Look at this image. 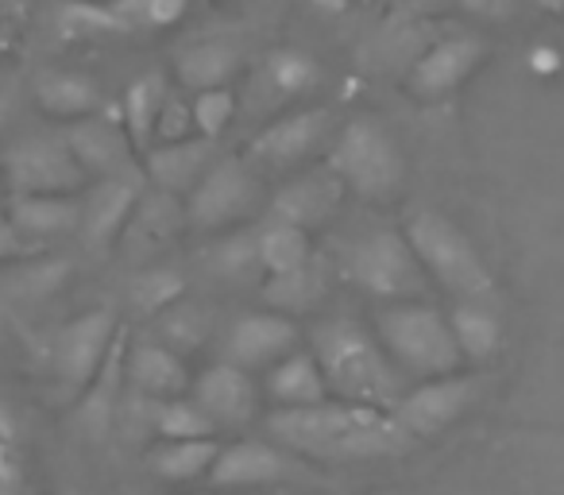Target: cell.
Instances as JSON below:
<instances>
[{"instance_id": "5", "label": "cell", "mask_w": 564, "mask_h": 495, "mask_svg": "<svg viewBox=\"0 0 564 495\" xmlns=\"http://www.w3.org/2000/svg\"><path fill=\"white\" fill-rule=\"evenodd\" d=\"M329 171L337 174L345 186H352L356 194L368 197H387L402 182V151L394 143V136L379 125L376 117H356L352 125H345V132L337 136L333 148Z\"/></svg>"}, {"instance_id": "28", "label": "cell", "mask_w": 564, "mask_h": 495, "mask_svg": "<svg viewBox=\"0 0 564 495\" xmlns=\"http://www.w3.org/2000/svg\"><path fill=\"white\" fill-rule=\"evenodd\" d=\"M220 449L209 438H194V441H163L148 453L151 472H159L163 480H194L202 472L213 469Z\"/></svg>"}, {"instance_id": "10", "label": "cell", "mask_w": 564, "mask_h": 495, "mask_svg": "<svg viewBox=\"0 0 564 495\" xmlns=\"http://www.w3.org/2000/svg\"><path fill=\"white\" fill-rule=\"evenodd\" d=\"M487 58V43L479 35L456 32V35H441L430 47L422 51L414 66H410L406 82L414 89V97L422 101H437L448 97L453 89H460L471 74L479 71V63Z\"/></svg>"}, {"instance_id": "35", "label": "cell", "mask_w": 564, "mask_h": 495, "mask_svg": "<svg viewBox=\"0 0 564 495\" xmlns=\"http://www.w3.org/2000/svg\"><path fill=\"white\" fill-rule=\"evenodd\" d=\"M209 333V318L205 310L197 306H166V318H163V337L171 341L174 348H197Z\"/></svg>"}, {"instance_id": "45", "label": "cell", "mask_w": 564, "mask_h": 495, "mask_svg": "<svg viewBox=\"0 0 564 495\" xmlns=\"http://www.w3.org/2000/svg\"><path fill=\"white\" fill-rule=\"evenodd\" d=\"M4 43H9V32H4V17H0V51H4Z\"/></svg>"}, {"instance_id": "34", "label": "cell", "mask_w": 564, "mask_h": 495, "mask_svg": "<svg viewBox=\"0 0 564 495\" xmlns=\"http://www.w3.org/2000/svg\"><path fill=\"white\" fill-rule=\"evenodd\" d=\"M189 112H194V128L202 136H220L228 125H232V112H236V97L228 94L225 86L220 89H202V94L194 97V105H189Z\"/></svg>"}, {"instance_id": "43", "label": "cell", "mask_w": 564, "mask_h": 495, "mask_svg": "<svg viewBox=\"0 0 564 495\" xmlns=\"http://www.w3.org/2000/svg\"><path fill=\"white\" fill-rule=\"evenodd\" d=\"M322 12H345L348 9V0H314Z\"/></svg>"}, {"instance_id": "22", "label": "cell", "mask_w": 564, "mask_h": 495, "mask_svg": "<svg viewBox=\"0 0 564 495\" xmlns=\"http://www.w3.org/2000/svg\"><path fill=\"white\" fill-rule=\"evenodd\" d=\"M128 376L151 399H174L186 387L182 356L166 345H135L132 356H128Z\"/></svg>"}, {"instance_id": "20", "label": "cell", "mask_w": 564, "mask_h": 495, "mask_svg": "<svg viewBox=\"0 0 564 495\" xmlns=\"http://www.w3.org/2000/svg\"><path fill=\"white\" fill-rule=\"evenodd\" d=\"M209 136L202 140H174L166 148L151 151L148 155V174L159 190L178 194V190H194L202 182V174L209 171Z\"/></svg>"}, {"instance_id": "9", "label": "cell", "mask_w": 564, "mask_h": 495, "mask_svg": "<svg viewBox=\"0 0 564 495\" xmlns=\"http://www.w3.org/2000/svg\"><path fill=\"white\" fill-rule=\"evenodd\" d=\"M479 395V379L476 376H460V372H448V376H433L422 387L406 391L394 402V418L402 422V430L410 438H437L445 433L464 410L476 402Z\"/></svg>"}, {"instance_id": "19", "label": "cell", "mask_w": 564, "mask_h": 495, "mask_svg": "<svg viewBox=\"0 0 564 495\" xmlns=\"http://www.w3.org/2000/svg\"><path fill=\"white\" fill-rule=\"evenodd\" d=\"M32 94L51 117L58 120H82L94 117L101 109V86L86 74H70V71H43L32 82Z\"/></svg>"}, {"instance_id": "15", "label": "cell", "mask_w": 564, "mask_h": 495, "mask_svg": "<svg viewBox=\"0 0 564 495\" xmlns=\"http://www.w3.org/2000/svg\"><path fill=\"white\" fill-rule=\"evenodd\" d=\"M291 472L294 461L282 449L267 445V441H236V445L220 449L209 476L217 487H251V484L286 480Z\"/></svg>"}, {"instance_id": "38", "label": "cell", "mask_w": 564, "mask_h": 495, "mask_svg": "<svg viewBox=\"0 0 564 495\" xmlns=\"http://www.w3.org/2000/svg\"><path fill=\"white\" fill-rule=\"evenodd\" d=\"M148 4V24L151 28H171L186 17L189 0H143Z\"/></svg>"}, {"instance_id": "42", "label": "cell", "mask_w": 564, "mask_h": 495, "mask_svg": "<svg viewBox=\"0 0 564 495\" xmlns=\"http://www.w3.org/2000/svg\"><path fill=\"white\" fill-rule=\"evenodd\" d=\"M28 0H0V17H24Z\"/></svg>"}, {"instance_id": "3", "label": "cell", "mask_w": 564, "mask_h": 495, "mask_svg": "<svg viewBox=\"0 0 564 495\" xmlns=\"http://www.w3.org/2000/svg\"><path fill=\"white\" fill-rule=\"evenodd\" d=\"M406 240L414 244L417 260H422L425 276H433L448 294L460 302H487L495 294V276L471 236L460 225L437 209L414 213L406 228Z\"/></svg>"}, {"instance_id": "44", "label": "cell", "mask_w": 564, "mask_h": 495, "mask_svg": "<svg viewBox=\"0 0 564 495\" xmlns=\"http://www.w3.org/2000/svg\"><path fill=\"white\" fill-rule=\"evenodd\" d=\"M533 4H538L541 12H553V17H561L564 12V0H533Z\"/></svg>"}, {"instance_id": "16", "label": "cell", "mask_w": 564, "mask_h": 495, "mask_svg": "<svg viewBox=\"0 0 564 495\" xmlns=\"http://www.w3.org/2000/svg\"><path fill=\"white\" fill-rule=\"evenodd\" d=\"M197 402L217 426H240L256 415V387H251L248 372L236 364H217L197 379Z\"/></svg>"}, {"instance_id": "39", "label": "cell", "mask_w": 564, "mask_h": 495, "mask_svg": "<svg viewBox=\"0 0 564 495\" xmlns=\"http://www.w3.org/2000/svg\"><path fill=\"white\" fill-rule=\"evenodd\" d=\"M28 236L17 228V220L9 213H0V260H12V256H24L28 252Z\"/></svg>"}, {"instance_id": "6", "label": "cell", "mask_w": 564, "mask_h": 495, "mask_svg": "<svg viewBox=\"0 0 564 495\" xmlns=\"http://www.w3.org/2000/svg\"><path fill=\"white\" fill-rule=\"evenodd\" d=\"M348 276L364 287V291L379 294V299L410 302L425 294V268L417 260L414 244L402 233L379 228V233L364 236L348 252Z\"/></svg>"}, {"instance_id": "14", "label": "cell", "mask_w": 564, "mask_h": 495, "mask_svg": "<svg viewBox=\"0 0 564 495\" xmlns=\"http://www.w3.org/2000/svg\"><path fill=\"white\" fill-rule=\"evenodd\" d=\"M66 143L78 155V163L86 166V174L97 179H112V174H128L132 171V140L124 136V128L109 117H82L66 128Z\"/></svg>"}, {"instance_id": "31", "label": "cell", "mask_w": 564, "mask_h": 495, "mask_svg": "<svg viewBox=\"0 0 564 495\" xmlns=\"http://www.w3.org/2000/svg\"><path fill=\"white\" fill-rule=\"evenodd\" d=\"M217 430L209 415L202 410V402H182V399H163L155 415V433L163 441H194V438H209Z\"/></svg>"}, {"instance_id": "17", "label": "cell", "mask_w": 564, "mask_h": 495, "mask_svg": "<svg viewBox=\"0 0 564 495\" xmlns=\"http://www.w3.org/2000/svg\"><path fill=\"white\" fill-rule=\"evenodd\" d=\"M325 132H329V112H299V117H286L267 128V132H259L256 143H251V155L267 159V163H294L306 151H314Z\"/></svg>"}, {"instance_id": "13", "label": "cell", "mask_w": 564, "mask_h": 495, "mask_svg": "<svg viewBox=\"0 0 564 495\" xmlns=\"http://www.w3.org/2000/svg\"><path fill=\"white\" fill-rule=\"evenodd\" d=\"M299 330L282 314H248L232 325L225 341V356L236 368H263V364H279L282 356L294 353Z\"/></svg>"}, {"instance_id": "33", "label": "cell", "mask_w": 564, "mask_h": 495, "mask_svg": "<svg viewBox=\"0 0 564 495\" xmlns=\"http://www.w3.org/2000/svg\"><path fill=\"white\" fill-rule=\"evenodd\" d=\"M182 291H186V283L178 279V271L151 268L132 283V306L140 314H159V310L174 306L182 299Z\"/></svg>"}, {"instance_id": "24", "label": "cell", "mask_w": 564, "mask_h": 495, "mask_svg": "<svg viewBox=\"0 0 564 495\" xmlns=\"http://www.w3.org/2000/svg\"><path fill=\"white\" fill-rule=\"evenodd\" d=\"M236 66H240V55H236L232 43L205 40L178 55V82L186 89H194V94H202V89H220L236 74Z\"/></svg>"}, {"instance_id": "2", "label": "cell", "mask_w": 564, "mask_h": 495, "mask_svg": "<svg viewBox=\"0 0 564 495\" xmlns=\"http://www.w3.org/2000/svg\"><path fill=\"white\" fill-rule=\"evenodd\" d=\"M314 356L322 364L329 391L345 402L394 410V402L406 395L399 379V364L360 322L337 318V322L317 325Z\"/></svg>"}, {"instance_id": "41", "label": "cell", "mask_w": 564, "mask_h": 495, "mask_svg": "<svg viewBox=\"0 0 564 495\" xmlns=\"http://www.w3.org/2000/svg\"><path fill=\"white\" fill-rule=\"evenodd\" d=\"M20 109V86L12 78H0V128L9 125Z\"/></svg>"}, {"instance_id": "27", "label": "cell", "mask_w": 564, "mask_h": 495, "mask_svg": "<svg viewBox=\"0 0 564 495\" xmlns=\"http://www.w3.org/2000/svg\"><path fill=\"white\" fill-rule=\"evenodd\" d=\"M256 252L271 276H286V271H299L310 263V240L306 228L291 225V220H274L271 228L256 236Z\"/></svg>"}, {"instance_id": "1", "label": "cell", "mask_w": 564, "mask_h": 495, "mask_svg": "<svg viewBox=\"0 0 564 495\" xmlns=\"http://www.w3.org/2000/svg\"><path fill=\"white\" fill-rule=\"evenodd\" d=\"M274 441L282 449L314 461H383L402 456L414 438L402 430L394 410L364 407V402H314V407H279L271 418Z\"/></svg>"}, {"instance_id": "29", "label": "cell", "mask_w": 564, "mask_h": 495, "mask_svg": "<svg viewBox=\"0 0 564 495\" xmlns=\"http://www.w3.org/2000/svg\"><path fill=\"white\" fill-rule=\"evenodd\" d=\"M322 294H325V271L317 268L314 260H310L306 268L274 276L271 283H267V302H271L274 310H291V314L317 306Z\"/></svg>"}, {"instance_id": "8", "label": "cell", "mask_w": 564, "mask_h": 495, "mask_svg": "<svg viewBox=\"0 0 564 495\" xmlns=\"http://www.w3.org/2000/svg\"><path fill=\"white\" fill-rule=\"evenodd\" d=\"M112 345H117V318L109 310H89V314L66 322L51 345V364H55V376L63 379L66 391H82L94 384L97 372L109 361Z\"/></svg>"}, {"instance_id": "40", "label": "cell", "mask_w": 564, "mask_h": 495, "mask_svg": "<svg viewBox=\"0 0 564 495\" xmlns=\"http://www.w3.org/2000/svg\"><path fill=\"white\" fill-rule=\"evenodd\" d=\"M464 12H471V17H491V20H502L514 12L518 0H456Z\"/></svg>"}, {"instance_id": "12", "label": "cell", "mask_w": 564, "mask_h": 495, "mask_svg": "<svg viewBox=\"0 0 564 495\" xmlns=\"http://www.w3.org/2000/svg\"><path fill=\"white\" fill-rule=\"evenodd\" d=\"M135 205H140V174H112V179H101L89 197L82 202V236L94 252L109 248L120 236V228H128Z\"/></svg>"}, {"instance_id": "18", "label": "cell", "mask_w": 564, "mask_h": 495, "mask_svg": "<svg viewBox=\"0 0 564 495\" xmlns=\"http://www.w3.org/2000/svg\"><path fill=\"white\" fill-rule=\"evenodd\" d=\"M9 217L28 240H51L82 225V202L70 194H17Z\"/></svg>"}, {"instance_id": "30", "label": "cell", "mask_w": 564, "mask_h": 495, "mask_svg": "<svg viewBox=\"0 0 564 495\" xmlns=\"http://www.w3.org/2000/svg\"><path fill=\"white\" fill-rule=\"evenodd\" d=\"M166 97L171 94H166L163 74H143V78H135L132 86H128L124 125H128V132H132V140H148L151 128L159 125V112H163Z\"/></svg>"}, {"instance_id": "36", "label": "cell", "mask_w": 564, "mask_h": 495, "mask_svg": "<svg viewBox=\"0 0 564 495\" xmlns=\"http://www.w3.org/2000/svg\"><path fill=\"white\" fill-rule=\"evenodd\" d=\"M66 271H70L66 263H43V268L24 271V276H17L20 279L17 294H28V299H43V294H51V291H58V287H63Z\"/></svg>"}, {"instance_id": "32", "label": "cell", "mask_w": 564, "mask_h": 495, "mask_svg": "<svg viewBox=\"0 0 564 495\" xmlns=\"http://www.w3.org/2000/svg\"><path fill=\"white\" fill-rule=\"evenodd\" d=\"M267 82L279 89L282 97H294V94H310V89L322 82V66L306 55V51H274L267 58Z\"/></svg>"}, {"instance_id": "26", "label": "cell", "mask_w": 564, "mask_h": 495, "mask_svg": "<svg viewBox=\"0 0 564 495\" xmlns=\"http://www.w3.org/2000/svg\"><path fill=\"white\" fill-rule=\"evenodd\" d=\"M448 322H453L456 345H460L464 361L484 364L502 348V322L491 306H484V302H460Z\"/></svg>"}, {"instance_id": "23", "label": "cell", "mask_w": 564, "mask_h": 495, "mask_svg": "<svg viewBox=\"0 0 564 495\" xmlns=\"http://www.w3.org/2000/svg\"><path fill=\"white\" fill-rule=\"evenodd\" d=\"M182 225V205L174 202V194L159 190V194L143 197L135 205L132 220H128L124 236H128V252L132 256H151L163 240H171L174 228Z\"/></svg>"}, {"instance_id": "4", "label": "cell", "mask_w": 564, "mask_h": 495, "mask_svg": "<svg viewBox=\"0 0 564 495\" xmlns=\"http://www.w3.org/2000/svg\"><path fill=\"white\" fill-rule=\"evenodd\" d=\"M379 341L391 353L394 364L410 372V376H448L460 372V345H456L453 322L441 314L437 306L425 302H394L391 310L379 314Z\"/></svg>"}, {"instance_id": "21", "label": "cell", "mask_w": 564, "mask_h": 495, "mask_svg": "<svg viewBox=\"0 0 564 495\" xmlns=\"http://www.w3.org/2000/svg\"><path fill=\"white\" fill-rule=\"evenodd\" d=\"M267 391L279 407H314V402L329 399V384H325V372L317 364V356L291 353L282 356L279 364H271V376H267Z\"/></svg>"}, {"instance_id": "7", "label": "cell", "mask_w": 564, "mask_h": 495, "mask_svg": "<svg viewBox=\"0 0 564 495\" xmlns=\"http://www.w3.org/2000/svg\"><path fill=\"white\" fill-rule=\"evenodd\" d=\"M4 179L17 194H74L86 182V166L66 136H28L4 155Z\"/></svg>"}, {"instance_id": "25", "label": "cell", "mask_w": 564, "mask_h": 495, "mask_svg": "<svg viewBox=\"0 0 564 495\" xmlns=\"http://www.w3.org/2000/svg\"><path fill=\"white\" fill-rule=\"evenodd\" d=\"M340 197V179H325V174H314V179H302L294 186H286L279 197H274V220H291V225H317L325 220V213L337 205Z\"/></svg>"}, {"instance_id": "11", "label": "cell", "mask_w": 564, "mask_h": 495, "mask_svg": "<svg viewBox=\"0 0 564 495\" xmlns=\"http://www.w3.org/2000/svg\"><path fill=\"white\" fill-rule=\"evenodd\" d=\"M259 182L240 159H220L202 174V182L189 194V217L202 228H217L228 220L243 217L256 205Z\"/></svg>"}, {"instance_id": "37", "label": "cell", "mask_w": 564, "mask_h": 495, "mask_svg": "<svg viewBox=\"0 0 564 495\" xmlns=\"http://www.w3.org/2000/svg\"><path fill=\"white\" fill-rule=\"evenodd\" d=\"M189 125H194V112L186 109V105L178 101V97H166V105H163V112H159V136L163 140H186V132H189Z\"/></svg>"}]
</instances>
